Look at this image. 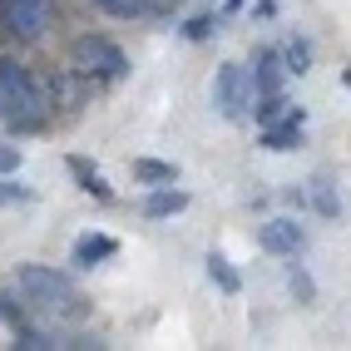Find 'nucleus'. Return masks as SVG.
<instances>
[{
	"instance_id": "nucleus-4",
	"label": "nucleus",
	"mask_w": 351,
	"mask_h": 351,
	"mask_svg": "<svg viewBox=\"0 0 351 351\" xmlns=\"http://www.w3.org/2000/svg\"><path fill=\"white\" fill-rule=\"evenodd\" d=\"M252 99H257V84H252V75L243 64H223L213 75V104H218L223 119H243Z\"/></svg>"
},
{
	"instance_id": "nucleus-3",
	"label": "nucleus",
	"mask_w": 351,
	"mask_h": 351,
	"mask_svg": "<svg viewBox=\"0 0 351 351\" xmlns=\"http://www.w3.org/2000/svg\"><path fill=\"white\" fill-rule=\"evenodd\" d=\"M69 64H75L80 75H89V80H119L129 69L124 50L114 40H104V35H80L69 45Z\"/></svg>"
},
{
	"instance_id": "nucleus-8",
	"label": "nucleus",
	"mask_w": 351,
	"mask_h": 351,
	"mask_svg": "<svg viewBox=\"0 0 351 351\" xmlns=\"http://www.w3.org/2000/svg\"><path fill=\"white\" fill-rule=\"evenodd\" d=\"M282 75H287V64L277 50H257L252 60V84H257V95H282Z\"/></svg>"
},
{
	"instance_id": "nucleus-2",
	"label": "nucleus",
	"mask_w": 351,
	"mask_h": 351,
	"mask_svg": "<svg viewBox=\"0 0 351 351\" xmlns=\"http://www.w3.org/2000/svg\"><path fill=\"white\" fill-rule=\"evenodd\" d=\"M40 109H45V95L30 80V69L15 64V60H0V114H5L15 129H35Z\"/></svg>"
},
{
	"instance_id": "nucleus-9",
	"label": "nucleus",
	"mask_w": 351,
	"mask_h": 351,
	"mask_svg": "<svg viewBox=\"0 0 351 351\" xmlns=\"http://www.w3.org/2000/svg\"><path fill=\"white\" fill-rule=\"evenodd\" d=\"M114 252H119L114 238H104V232H84V238L75 243V267H95V263H104V257H114Z\"/></svg>"
},
{
	"instance_id": "nucleus-22",
	"label": "nucleus",
	"mask_w": 351,
	"mask_h": 351,
	"mask_svg": "<svg viewBox=\"0 0 351 351\" xmlns=\"http://www.w3.org/2000/svg\"><path fill=\"white\" fill-rule=\"evenodd\" d=\"M20 169V154H15V144H0V173H15Z\"/></svg>"
},
{
	"instance_id": "nucleus-6",
	"label": "nucleus",
	"mask_w": 351,
	"mask_h": 351,
	"mask_svg": "<svg viewBox=\"0 0 351 351\" xmlns=\"http://www.w3.org/2000/svg\"><path fill=\"white\" fill-rule=\"evenodd\" d=\"M257 243H263L267 252H277V257H292V252H302L307 232H302V223H292V218H267L263 228H257Z\"/></svg>"
},
{
	"instance_id": "nucleus-15",
	"label": "nucleus",
	"mask_w": 351,
	"mask_h": 351,
	"mask_svg": "<svg viewBox=\"0 0 351 351\" xmlns=\"http://www.w3.org/2000/svg\"><path fill=\"white\" fill-rule=\"evenodd\" d=\"M99 10H109V15H119V20H134V15H158V5L154 0H95Z\"/></svg>"
},
{
	"instance_id": "nucleus-17",
	"label": "nucleus",
	"mask_w": 351,
	"mask_h": 351,
	"mask_svg": "<svg viewBox=\"0 0 351 351\" xmlns=\"http://www.w3.org/2000/svg\"><path fill=\"white\" fill-rule=\"evenodd\" d=\"M282 114H287V99H282V95H263V104L252 109V119H257V124H277Z\"/></svg>"
},
{
	"instance_id": "nucleus-18",
	"label": "nucleus",
	"mask_w": 351,
	"mask_h": 351,
	"mask_svg": "<svg viewBox=\"0 0 351 351\" xmlns=\"http://www.w3.org/2000/svg\"><path fill=\"white\" fill-rule=\"evenodd\" d=\"M287 287L297 292V302H312V297H317V287H312V277L302 272L297 263H287Z\"/></svg>"
},
{
	"instance_id": "nucleus-16",
	"label": "nucleus",
	"mask_w": 351,
	"mask_h": 351,
	"mask_svg": "<svg viewBox=\"0 0 351 351\" xmlns=\"http://www.w3.org/2000/svg\"><path fill=\"white\" fill-rule=\"evenodd\" d=\"M282 64H287V75H307V69H312V50H307V40H287L282 45Z\"/></svg>"
},
{
	"instance_id": "nucleus-11",
	"label": "nucleus",
	"mask_w": 351,
	"mask_h": 351,
	"mask_svg": "<svg viewBox=\"0 0 351 351\" xmlns=\"http://www.w3.org/2000/svg\"><path fill=\"white\" fill-rule=\"evenodd\" d=\"M129 173H134V183H154V189L178 183V169H173V163H163V158H134Z\"/></svg>"
},
{
	"instance_id": "nucleus-19",
	"label": "nucleus",
	"mask_w": 351,
	"mask_h": 351,
	"mask_svg": "<svg viewBox=\"0 0 351 351\" xmlns=\"http://www.w3.org/2000/svg\"><path fill=\"white\" fill-rule=\"evenodd\" d=\"M213 30H218V20H213V15H193L189 25H183V35H189V40H208Z\"/></svg>"
},
{
	"instance_id": "nucleus-12",
	"label": "nucleus",
	"mask_w": 351,
	"mask_h": 351,
	"mask_svg": "<svg viewBox=\"0 0 351 351\" xmlns=\"http://www.w3.org/2000/svg\"><path fill=\"white\" fill-rule=\"evenodd\" d=\"M183 208H189V193L183 189H158L144 203V218H173V213H183Z\"/></svg>"
},
{
	"instance_id": "nucleus-1",
	"label": "nucleus",
	"mask_w": 351,
	"mask_h": 351,
	"mask_svg": "<svg viewBox=\"0 0 351 351\" xmlns=\"http://www.w3.org/2000/svg\"><path fill=\"white\" fill-rule=\"evenodd\" d=\"M15 287L25 292L40 312H50V317H69V322H80V317H84V297L69 287V277L55 272V267H40V263L15 267Z\"/></svg>"
},
{
	"instance_id": "nucleus-10",
	"label": "nucleus",
	"mask_w": 351,
	"mask_h": 351,
	"mask_svg": "<svg viewBox=\"0 0 351 351\" xmlns=\"http://www.w3.org/2000/svg\"><path fill=\"white\" fill-rule=\"evenodd\" d=\"M69 173H75V178H80V189H84V193H95L99 203H109V198H114V189L104 183V173H99L89 158H80V154H75V158H69Z\"/></svg>"
},
{
	"instance_id": "nucleus-5",
	"label": "nucleus",
	"mask_w": 351,
	"mask_h": 351,
	"mask_svg": "<svg viewBox=\"0 0 351 351\" xmlns=\"http://www.w3.org/2000/svg\"><path fill=\"white\" fill-rule=\"evenodd\" d=\"M50 0H0V25L15 40H40L50 30Z\"/></svg>"
},
{
	"instance_id": "nucleus-23",
	"label": "nucleus",
	"mask_w": 351,
	"mask_h": 351,
	"mask_svg": "<svg viewBox=\"0 0 351 351\" xmlns=\"http://www.w3.org/2000/svg\"><path fill=\"white\" fill-rule=\"evenodd\" d=\"M346 84H351V75H346Z\"/></svg>"
},
{
	"instance_id": "nucleus-13",
	"label": "nucleus",
	"mask_w": 351,
	"mask_h": 351,
	"mask_svg": "<svg viewBox=\"0 0 351 351\" xmlns=\"http://www.w3.org/2000/svg\"><path fill=\"white\" fill-rule=\"evenodd\" d=\"M312 208L322 218H341V198L332 189V178H312Z\"/></svg>"
},
{
	"instance_id": "nucleus-7",
	"label": "nucleus",
	"mask_w": 351,
	"mask_h": 351,
	"mask_svg": "<svg viewBox=\"0 0 351 351\" xmlns=\"http://www.w3.org/2000/svg\"><path fill=\"white\" fill-rule=\"evenodd\" d=\"M297 144H302V109H287L277 124H263V149L287 154V149H297Z\"/></svg>"
},
{
	"instance_id": "nucleus-21",
	"label": "nucleus",
	"mask_w": 351,
	"mask_h": 351,
	"mask_svg": "<svg viewBox=\"0 0 351 351\" xmlns=\"http://www.w3.org/2000/svg\"><path fill=\"white\" fill-rule=\"evenodd\" d=\"M15 346H20V351H40V346H55V341H45L40 332H20V337H15Z\"/></svg>"
},
{
	"instance_id": "nucleus-20",
	"label": "nucleus",
	"mask_w": 351,
	"mask_h": 351,
	"mask_svg": "<svg viewBox=\"0 0 351 351\" xmlns=\"http://www.w3.org/2000/svg\"><path fill=\"white\" fill-rule=\"evenodd\" d=\"M0 203H30V189L25 183H0Z\"/></svg>"
},
{
	"instance_id": "nucleus-14",
	"label": "nucleus",
	"mask_w": 351,
	"mask_h": 351,
	"mask_svg": "<svg viewBox=\"0 0 351 351\" xmlns=\"http://www.w3.org/2000/svg\"><path fill=\"white\" fill-rule=\"evenodd\" d=\"M208 277H213V282H218V287H223L228 297H232V292H238V287H243V277H238V272H232V263H228V257H223V252H213V257H208Z\"/></svg>"
}]
</instances>
